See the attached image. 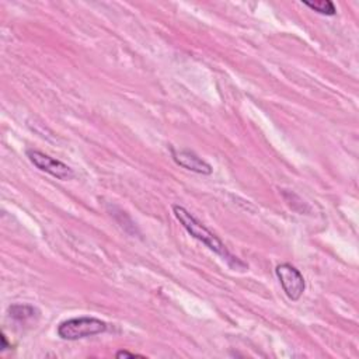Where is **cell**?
Returning <instances> with one entry per match:
<instances>
[{"instance_id": "6da1fadb", "label": "cell", "mask_w": 359, "mask_h": 359, "mask_svg": "<svg viewBox=\"0 0 359 359\" xmlns=\"http://www.w3.org/2000/svg\"><path fill=\"white\" fill-rule=\"evenodd\" d=\"M172 213L177 217V220L182 224V227L196 240L203 243L209 250H212L215 254H217L222 259L227 262V265L233 269H240L244 271L247 269V265L233 255L227 247L223 244V241L213 234L205 224H202L191 212H188L184 206L181 205H172Z\"/></svg>"}, {"instance_id": "7a4b0ae2", "label": "cell", "mask_w": 359, "mask_h": 359, "mask_svg": "<svg viewBox=\"0 0 359 359\" xmlns=\"http://www.w3.org/2000/svg\"><path fill=\"white\" fill-rule=\"evenodd\" d=\"M108 330V324L95 317H74L59 324L57 335L66 341H76L87 337L102 334Z\"/></svg>"}, {"instance_id": "3957f363", "label": "cell", "mask_w": 359, "mask_h": 359, "mask_svg": "<svg viewBox=\"0 0 359 359\" xmlns=\"http://www.w3.org/2000/svg\"><path fill=\"white\" fill-rule=\"evenodd\" d=\"M275 273L280 282V286H282L285 294L293 302L299 300L306 287L304 278L300 273V271L296 266H293L292 264L283 262L275 268Z\"/></svg>"}, {"instance_id": "277c9868", "label": "cell", "mask_w": 359, "mask_h": 359, "mask_svg": "<svg viewBox=\"0 0 359 359\" xmlns=\"http://www.w3.org/2000/svg\"><path fill=\"white\" fill-rule=\"evenodd\" d=\"M27 157L29 158V161L39 168L41 171H45L48 174H50L52 177L62 180V181H67L72 180L74 177V171L65 164L63 161L53 158L39 150H34V149H28L27 150Z\"/></svg>"}, {"instance_id": "5b68a950", "label": "cell", "mask_w": 359, "mask_h": 359, "mask_svg": "<svg viewBox=\"0 0 359 359\" xmlns=\"http://www.w3.org/2000/svg\"><path fill=\"white\" fill-rule=\"evenodd\" d=\"M171 156H172V160L178 165H181L189 171L203 174V175L212 174V165L209 163H206L203 158H201L192 150H188V149L177 150V149L171 147Z\"/></svg>"}, {"instance_id": "8992f818", "label": "cell", "mask_w": 359, "mask_h": 359, "mask_svg": "<svg viewBox=\"0 0 359 359\" xmlns=\"http://www.w3.org/2000/svg\"><path fill=\"white\" fill-rule=\"evenodd\" d=\"M38 309H35L31 304H11L8 307V316L18 323L32 320L34 317H38Z\"/></svg>"}, {"instance_id": "52a82bcc", "label": "cell", "mask_w": 359, "mask_h": 359, "mask_svg": "<svg viewBox=\"0 0 359 359\" xmlns=\"http://www.w3.org/2000/svg\"><path fill=\"white\" fill-rule=\"evenodd\" d=\"M304 6H307L309 8L314 10L318 14H324V15H334L337 13V8L334 6L332 1L330 0H317V1H309V0H303L302 1Z\"/></svg>"}, {"instance_id": "ba28073f", "label": "cell", "mask_w": 359, "mask_h": 359, "mask_svg": "<svg viewBox=\"0 0 359 359\" xmlns=\"http://www.w3.org/2000/svg\"><path fill=\"white\" fill-rule=\"evenodd\" d=\"M116 358H143L142 355L139 353H135V352H129V351H125V349H121L115 353Z\"/></svg>"}, {"instance_id": "9c48e42d", "label": "cell", "mask_w": 359, "mask_h": 359, "mask_svg": "<svg viewBox=\"0 0 359 359\" xmlns=\"http://www.w3.org/2000/svg\"><path fill=\"white\" fill-rule=\"evenodd\" d=\"M7 349V341H6V335L1 334V351Z\"/></svg>"}]
</instances>
